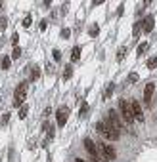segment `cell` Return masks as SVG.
Masks as SVG:
<instances>
[{"label":"cell","mask_w":157,"mask_h":162,"mask_svg":"<svg viewBox=\"0 0 157 162\" xmlns=\"http://www.w3.org/2000/svg\"><path fill=\"white\" fill-rule=\"evenodd\" d=\"M27 90H29V82H21L15 88V94H14V107H23L25 97H27Z\"/></svg>","instance_id":"obj_1"},{"label":"cell","mask_w":157,"mask_h":162,"mask_svg":"<svg viewBox=\"0 0 157 162\" xmlns=\"http://www.w3.org/2000/svg\"><path fill=\"white\" fill-rule=\"evenodd\" d=\"M104 137H107L109 141H117L119 137H121V133H119V130L111 124L109 120H107V117H105V120H104V133H102Z\"/></svg>","instance_id":"obj_2"},{"label":"cell","mask_w":157,"mask_h":162,"mask_svg":"<svg viewBox=\"0 0 157 162\" xmlns=\"http://www.w3.org/2000/svg\"><path fill=\"white\" fill-rule=\"evenodd\" d=\"M119 111H121V117L125 118V122H126V124H130V122L134 120V114H132V107H130V103H128V101L121 99V101H119Z\"/></svg>","instance_id":"obj_3"},{"label":"cell","mask_w":157,"mask_h":162,"mask_svg":"<svg viewBox=\"0 0 157 162\" xmlns=\"http://www.w3.org/2000/svg\"><path fill=\"white\" fill-rule=\"evenodd\" d=\"M67 118H69V107H58L56 111V120H58V126L63 128L67 124Z\"/></svg>","instance_id":"obj_4"},{"label":"cell","mask_w":157,"mask_h":162,"mask_svg":"<svg viewBox=\"0 0 157 162\" xmlns=\"http://www.w3.org/2000/svg\"><path fill=\"white\" fill-rule=\"evenodd\" d=\"M98 151L104 154L105 160H115V156H117L115 149H113V147H109L107 143H100V145H98Z\"/></svg>","instance_id":"obj_5"},{"label":"cell","mask_w":157,"mask_h":162,"mask_svg":"<svg viewBox=\"0 0 157 162\" xmlns=\"http://www.w3.org/2000/svg\"><path fill=\"white\" fill-rule=\"evenodd\" d=\"M84 149L88 151V154H90L92 158H98L100 156V151H98V145L90 139V137H86V139H84Z\"/></svg>","instance_id":"obj_6"},{"label":"cell","mask_w":157,"mask_h":162,"mask_svg":"<svg viewBox=\"0 0 157 162\" xmlns=\"http://www.w3.org/2000/svg\"><path fill=\"white\" fill-rule=\"evenodd\" d=\"M130 107H132V114H134V120H144V111H142V107H140V101H136V99H132L130 101Z\"/></svg>","instance_id":"obj_7"},{"label":"cell","mask_w":157,"mask_h":162,"mask_svg":"<svg viewBox=\"0 0 157 162\" xmlns=\"http://www.w3.org/2000/svg\"><path fill=\"white\" fill-rule=\"evenodd\" d=\"M107 120L111 122V124H113L119 132H121V128H123V122H121V118H119V114H117V111H113V109H111L109 111V114H107Z\"/></svg>","instance_id":"obj_8"},{"label":"cell","mask_w":157,"mask_h":162,"mask_svg":"<svg viewBox=\"0 0 157 162\" xmlns=\"http://www.w3.org/2000/svg\"><path fill=\"white\" fill-rule=\"evenodd\" d=\"M153 91H155V84H153V82H148V84H146V88H144V101H146L148 105L151 103Z\"/></svg>","instance_id":"obj_9"},{"label":"cell","mask_w":157,"mask_h":162,"mask_svg":"<svg viewBox=\"0 0 157 162\" xmlns=\"http://www.w3.org/2000/svg\"><path fill=\"white\" fill-rule=\"evenodd\" d=\"M153 25H155V17H153V15H148V17L142 21V31H144V33H151V31H153Z\"/></svg>","instance_id":"obj_10"},{"label":"cell","mask_w":157,"mask_h":162,"mask_svg":"<svg viewBox=\"0 0 157 162\" xmlns=\"http://www.w3.org/2000/svg\"><path fill=\"white\" fill-rule=\"evenodd\" d=\"M10 65H12V57L2 55V59H0V69H10Z\"/></svg>","instance_id":"obj_11"},{"label":"cell","mask_w":157,"mask_h":162,"mask_svg":"<svg viewBox=\"0 0 157 162\" xmlns=\"http://www.w3.org/2000/svg\"><path fill=\"white\" fill-rule=\"evenodd\" d=\"M81 52H82V50H81V46H75V48L71 50V61H73V63H75V61H79Z\"/></svg>","instance_id":"obj_12"},{"label":"cell","mask_w":157,"mask_h":162,"mask_svg":"<svg viewBox=\"0 0 157 162\" xmlns=\"http://www.w3.org/2000/svg\"><path fill=\"white\" fill-rule=\"evenodd\" d=\"M148 48H149V44H148V42H142L138 48H136V54H138V55H144V54L148 52Z\"/></svg>","instance_id":"obj_13"},{"label":"cell","mask_w":157,"mask_h":162,"mask_svg":"<svg viewBox=\"0 0 157 162\" xmlns=\"http://www.w3.org/2000/svg\"><path fill=\"white\" fill-rule=\"evenodd\" d=\"M126 52H128V50H126V46H121V48L117 50V61H123L125 55H126Z\"/></svg>","instance_id":"obj_14"},{"label":"cell","mask_w":157,"mask_h":162,"mask_svg":"<svg viewBox=\"0 0 157 162\" xmlns=\"http://www.w3.org/2000/svg\"><path fill=\"white\" fill-rule=\"evenodd\" d=\"M73 76V65H67L65 67V73H63V80H69Z\"/></svg>","instance_id":"obj_15"},{"label":"cell","mask_w":157,"mask_h":162,"mask_svg":"<svg viewBox=\"0 0 157 162\" xmlns=\"http://www.w3.org/2000/svg\"><path fill=\"white\" fill-rule=\"evenodd\" d=\"M111 94H113V84L109 82V84L105 86V90H104V99H107V97H109Z\"/></svg>","instance_id":"obj_16"},{"label":"cell","mask_w":157,"mask_h":162,"mask_svg":"<svg viewBox=\"0 0 157 162\" xmlns=\"http://www.w3.org/2000/svg\"><path fill=\"white\" fill-rule=\"evenodd\" d=\"M146 65H148V69H151V71H153V69H157V57H149Z\"/></svg>","instance_id":"obj_17"},{"label":"cell","mask_w":157,"mask_h":162,"mask_svg":"<svg viewBox=\"0 0 157 162\" xmlns=\"http://www.w3.org/2000/svg\"><path fill=\"white\" fill-rule=\"evenodd\" d=\"M142 33V23H134V27H132V34L134 36H138Z\"/></svg>","instance_id":"obj_18"},{"label":"cell","mask_w":157,"mask_h":162,"mask_svg":"<svg viewBox=\"0 0 157 162\" xmlns=\"http://www.w3.org/2000/svg\"><path fill=\"white\" fill-rule=\"evenodd\" d=\"M27 111H29L27 105H23V107L19 109V118H21V120H25V118H27Z\"/></svg>","instance_id":"obj_19"},{"label":"cell","mask_w":157,"mask_h":162,"mask_svg":"<svg viewBox=\"0 0 157 162\" xmlns=\"http://www.w3.org/2000/svg\"><path fill=\"white\" fill-rule=\"evenodd\" d=\"M88 34H90V36H98V34H100V27H98V25L90 27V29H88Z\"/></svg>","instance_id":"obj_20"},{"label":"cell","mask_w":157,"mask_h":162,"mask_svg":"<svg viewBox=\"0 0 157 162\" xmlns=\"http://www.w3.org/2000/svg\"><path fill=\"white\" fill-rule=\"evenodd\" d=\"M40 76V71H38V67H33V71H31V80H36Z\"/></svg>","instance_id":"obj_21"},{"label":"cell","mask_w":157,"mask_h":162,"mask_svg":"<svg viewBox=\"0 0 157 162\" xmlns=\"http://www.w3.org/2000/svg\"><path fill=\"white\" fill-rule=\"evenodd\" d=\"M19 55H21V48H19V46H15V48H14V52H12V55H10V57H12V59H17Z\"/></svg>","instance_id":"obj_22"},{"label":"cell","mask_w":157,"mask_h":162,"mask_svg":"<svg viewBox=\"0 0 157 162\" xmlns=\"http://www.w3.org/2000/svg\"><path fill=\"white\" fill-rule=\"evenodd\" d=\"M86 112H88V105H86V103H82V107H81V112H79V117H81V118H84V117H86Z\"/></svg>","instance_id":"obj_23"},{"label":"cell","mask_w":157,"mask_h":162,"mask_svg":"<svg viewBox=\"0 0 157 162\" xmlns=\"http://www.w3.org/2000/svg\"><path fill=\"white\" fill-rule=\"evenodd\" d=\"M31 21H33V19H31V15H27V17L23 19V23H21V25H23L25 29H29V27H31Z\"/></svg>","instance_id":"obj_24"},{"label":"cell","mask_w":157,"mask_h":162,"mask_svg":"<svg viewBox=\"0 0 157 162\" xmlns=\"http://www.w3.org/2000/svg\"><path fill=\"white\" fill-rule=\"evenodd\" d=\"M8 27V19L6 17H0V31H4Z\"/></svg>","instance_id":"obj_25"},{"label":"cell","mask_w":157,"mask_h":162,"mask_svg":"<svg viewBox=\"0 0 157 162\" xmlns=\"http://www.w3.org/2000/svg\"><path fill=\"white\" fill-rule=\"evenodd\" d=\"M52 55H54V61H61V52L59 50H54Z\"/></svg>","instance_id":"obj_26"},{"label":"cell","mask_w":157,"mask_h":162,"mask_svg":"<svg viewBox=\"0 0 157 162\" xmlns=\"http://www.w3.org/2000/svg\"><path fill=\"white\" fill-rule=\"evenodd\" d=\"M38 27H40V31H46V27H48V21H46V19H42Z\"/></svg>","instance_id":"obj_27"},{"label":"cell","mask_w":157,"mask_h":162,"mask_svg":"<svg viewBox=\"0 0 157 162\" xmlns=\"http://www.w3.org/2000/svg\"><path fill=\"white\" fill-rule=\"evenodd\" d=\"M61 36H63V38H69V36H71V31H69V29H63V31H61Z\"/></svg>","instance_id":"obj_28"},{"label":"cell","mask_w":157,"mask_h":162,"mask_svg":"<svg viewBox=\"0 0 157 162\" xmlns=\"http://www.w3.org/2000/svg\"><path fill=\"white\" fill-rule=\"evenodd\" d=\"M136 80H138V75H136V73L128 75V82H136Z\"/></svg>","instance_id":"obj_29"},{"label":"cell","mask_w":157,"mask_h":162,"mask_svg":"<svg viewBox=\"0 0 157 162\" xmlns=\"http://www.w3.org/2000/svg\"><path fill=\"white\" fill-rule=\"evenodd\" d=\"M17 40H19V34H17V33H14V34H12V42H14V44H17Z\"/></svg>","instance_id":"obj_30"},{"label":"cell","mask_w":157,"mask_h":162,"mask_svg":"<svg viewBox=\"0 0 157 162\" xmlns=\"http://www.w3.org/2000/svg\"><path fill=\"white\" fill-rule=\"evenodd\" d=\"M8 120H10V114H2V124H8Z\"/></svg>","instance_id":"obj_31"},{"label":"cell","mask_w":157,"mask_h":162,"mask_svg":"<svg viewBox=\"0 0 157 162\" xmlns=\"http://www.w3.org/2000/svg\"><path fill=\"white\" fill-rule=\"evenodd\" d=\"M73 162H84V160H81V158H75V160H73Z\"/></svg>","instance_id":"obj_32"},{"label":"cell","mask_w":157,"mask_h":162,"mask_svg":"<svg viewBox=\"0 0 157 162\" xmlns=\"http://www.w3.org/2000/svg\"><path fill=\"white\" fill-rule=\"evenodd\" d=\"M0 8H2V2H0ZM0 12H2V10H0Z\"/></svg>","instance_id":"obj_33"}]
</instances>
